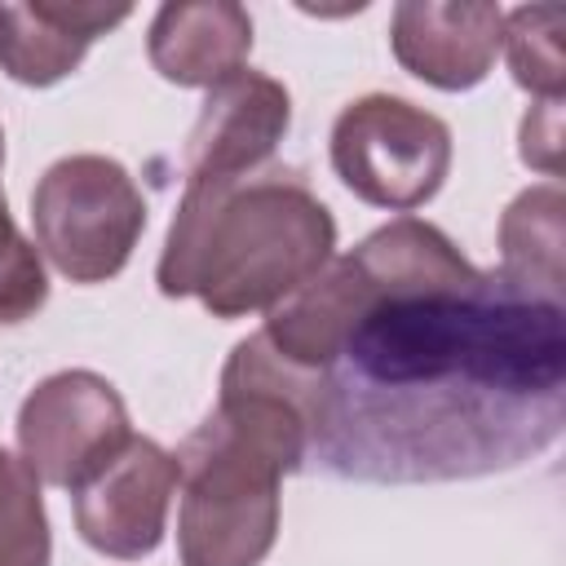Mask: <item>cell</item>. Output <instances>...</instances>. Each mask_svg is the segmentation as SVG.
I'll return each mask as SVG.
<instances>
[{
    "label": "cell",
    "mask_w": 566,
    "mask_h": 566,
    "mask_svg": "<svg viewBox=\"0 0 566 566\" xmlns=\"http://www.w3.org/2000/svg\"><path fill=\"white\" fill-rule=\"evenodd\" d=\"M363 301L310 380L305 464L367 486L522 469L566 429V305L398 217L349 252Z\"/></svg>",
    "instance_id": "1"
},
{
    "label": "cell",
    "mask_w": 566,
    "mask_h": 566,
    "mask_svg": "<svg viewBox=\"0 0 566 566\" xmlns=\"http://www.w3.org/2000/svg\"><path fill=\"white\" fill-rule=\"evenodd\" d=\"M314 371L287 367L265 336L230 349L221 398L177 451L181 566H261L279 535V482L305 464Z\"/></svg>",
    "instance_id": "2"
},
{
    "label": "cell",
    "mask_w": 566,
    "mask_h": 566,
    "mask_svg": "<svg viewBox=\"0 0 566 566\" xmlns=\"http://www.w3.org/2000/svg\"><path fill=\"white\" fill-rule=\"evenodd\" d=\"M336 248L323 199L287 168L186 181L159 256L164 296H199L217 318L283 305Z\"/></svg>",
    "instance_id": "3"
},
{
    "label": "cell",
    "mask_w": 566,
    "mask_h": 566,
    "mask_svg": "<svg viewBox=\"0 0 566 566\" xmlns=\"http://www.w3.org/2000/svg\"><path fill=\"white\" fill-rule=\"evenodd\" d=\"M31 221L57 274L71 283H106L128 265L146 230V199L124 164L106 155H66L40 177Z\"/></svg>",
    "instance_id": "4"
},
{
    "label": "cell",
    "mask_w": 566,
    "mask_h": 566,
    "mask_svg": "<svg viewBox=\"0 0 566 566\" xmlns=\"http://www.w3.org/2000/svg\"><path fill=\"white\" fill-rule=\"evenodd\" d=\"M332 168L363 203L407 217L442 190L451 172V128L407 97L367 93L332 124Z\"/></svg>",
    "instance_id": "5"
},
{
    "label": "cell",
    "mask_w": 566,
    "mask_h": 566,
    "mask_svg": "<svg viewBox=\"0 0 566 566\" xmlns=\"http://www.w3.org/2000/svg\"><path fill=\"white\" fill-rule=\"evenodd\" d=\"M128 438V407L97 371H57L40 380L18 411L22 464L35 482L62 491H80Z\"/></svg>",
    "instance_id": "6"
},
{
    "label": "cell",
    "mask_w": 566,
    "mask_h": 566,
    "mask_svg": "<svg viewBox=\"0 0 566 566\" xmlns=\"http://www.w3.org/2000/svg\"><path fill=\"white\" fill-rule=\"evenodd\" d=\"M177 455L150 438H128L75 495V526L88 548L137 562L159 548L177 495Z\"/></svg>",
    "instance_id": "7"
},
{
    "label": "cell",
    "mask_w": 566,
    "mask_h": 566,
    "mask_svg": "<svg viewBox=\"0 0 566 566\" xmlns=\"http://www.w3.org/2000/svg\"><path fill=\"white\" fill-rule=\"evenodd\" d=\"M292 119L287 88L261 71H234L212 84L186 146V181L256 172L283 142Z\"/></svg>",
    "instance_id": "8"
},
{
    "label": "cell",
    "mask_w": 566,
    "mask_h": 566,
    "mask_svg": "<svg viewBox=\"0 0 566 566\" xmlns=\"http://www.w3.org/2000/svg\"><path fill=\"white\" fill-rule=\"evenodd\" d=\"M504 9L482 0H402L389 18V44L402 71L460 93L486 80L500 53Z\"/></svg>",
    "instance_id": "9"
},
{
    "label": "cell",
    "mask_w": 566,
    "mask_h": 566,
    "mask_svg": "<svg viewBox=\"0 0 566 566\" xmlns=\"http://www.w3.org/2000/svg\"><path fill=\"white\" fill-rule=\"evenodd\" d=\"M128 4H71V0H31L0 4V66L31 88L57 84L71 75L88 44L119 22H128Z\"/></svg>",
    "instance_id": "10"
},
{
    "label": "cell",
    "mask_w": 566,
    "mask_h": 566,
    "mask_svg": "<svg viewBox=\"0 0 566 566\" xmlns=\"http://www.w3.org/2000/svg\"><path fill=\"white\" fill-rule=\"evenodd\" d=\"M252 53V18L230 0L164 4L150 22V66L181 88H212L243 71Z\"/></svg>",
    "instance_id": "11"
},
{
    "label": "cell",
    "mask_w": 566,
    "mask_h": 566,
    "mask_svg": "<svg viewBox=\"0 0 566 566\" xmlns=\"http://www.w3.org/2000/svg\"><path fill=\"white\" fill-rule=\"evenodd\" d=\"M562 212H566V199L553 181L522 190L500 221V252H504L500 270L531 283V287L562 296V279H566V270H562V243H566Z\"/></svg>",
    "instance_id": "12"
},
{
    "label": "cell",
    "mask_w": 566,
    "mask_h": 566,
    "mask_svg": "<svg viewBox=\"0 0 566 566\" xmlns=\"http://www.w3.org/2000/svg\"><path fill=\"white\" fill-rule=\"evenodd\" d=\"M562 27H566V9L562 4H522V9L504 13L500 49L509 53L513 80L535 102H562V88H566Z\"/></svg>",
    "instance_id": "13"
},
{
    "label": "cell",
    "mask_w": 566,
    "mask_h": 566,
    "mask_svg": "<svg viewBox=\"0 0 566 566\" xmlns=\"http://www.w3.org/2000/svg\"><path fill=\"white\" fill-rule=\"evenodd\" d=\"M0 566H49V517L35 473L0 447Z\"/></svg>",
    "instance_id": "14"
},
{
    "label": "cell",
    "mask_w": 566,
    "mask_h": 566,
    "mask_svg": "<svg viewBox=\"0 0 566 566\" xmlns=\"http://www.w3.org/2000/svg\"><path fill=\"white\" fill-rule=\"evenodd\" d=\"M0 164H4V133H0ZM44 296H49V283H44L40 252L13 230V217L0 190V323L31 318L44 305Z\"/></svg>",
    "instance_id": "15"
},
{
    "label": "cell",
    "mask_w": 566,
    "mask_h": 566,
    "mask_svg": "<svg viewBox=\"0 0 566 566\" xmlns=\"http://www.w3.org/2000/svg\"><path fill=\"white\" fill-rule=\"evenodd\" d=\"M522 159L544 177L562 172V102H535L522 119Z\"/></svg>",
    "instance_id": "16"
}]
</instances>
